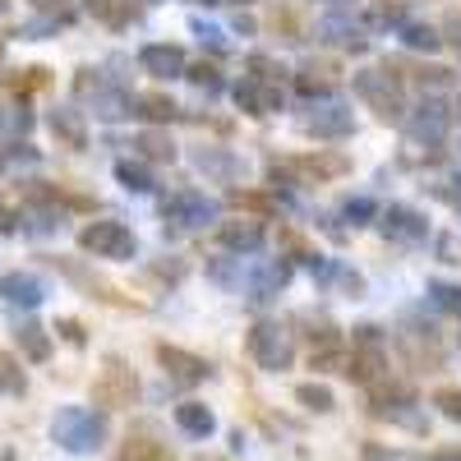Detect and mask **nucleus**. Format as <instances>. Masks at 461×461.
I'll return each instance as SVG.
<instances>
[{"label": "nucleus", "instance_id": "f257e3e1", "mask_svg": "<svg viewBox=\"0 0 461 461\" xmlns=\"http://www.w3.org/2000/svg\"><path fill=\"white\" fill-rule=\"evenodd\" d=\"M106 415L102 411H88V406H60L56 411V420H51V438L65 447V452H74V456H88V452H97L102 443H106Z\"/></svg>", "mask_w": 461, "mask_h": 461}, {"label": "nucleus", "instance_id": "f03ea898", "mask_svg": "<svg viewBox=\"0 0 461 461\" xmlns=\"http://www.w3.org/2000/svg\"><path fill=\"white\" fill-rule=\"evenodd\" d=\"M356 97L378 115V121H406V97H402V84H397V74H388V69H360L356 74Z\"/></svg>", "mask_w": 461, "mask_h": 461}, {"label": "nucleus", "instance_id": "7ed1b4c3", "mask_svg": "<svg viewBox=\"0 0 461 461\" xmlns=\"http://www.w3.org/2000/svg\"><path fill=\"white\" fill-rule=\"evenodd\" d=\"M249 356H254V365L258 369H267V374H282V369H291V360H295V341H291V332L282 328V323H273V319H258L254 328H249Z\"/></svg>", "mask_w": 461, "mask_h": 461}, {"label": "nucleus", "instance_id": "20e7f679", "mask_svg": "<svg viewBox=\"0 0 461 461\" xmlns=\"http://www.w3.org/2000/svg\"><path fill=\"white\" fill-rule=\"evenodd\" d=\"M74 93H79V102H88L93 115H102V121H121V115H130V93L121 84H111L102 69H79Z\"/></svg>", "mask_w": 461, "mask_h": 461}, {"label": "nucleus", "instance_id": "39448f33", "mask_svg": "<svg viewBox=\"0 0 461 461\" xmlns=\"http://www.w3.org/2000/svg\"><path fill=\"white\" fill-rule=\"evenodd\" d=\"M79 249L93 254V258H134L139 240L125 221H88L79 230Z\"/></svg>", "mask_w": 461, "mask_h": 461}, {"label": "nucleus", "instance_id": "423d86ee", "mask_svg": "<svg viewBox=\"0 0 461 461\" xmlns=\"http://www.w3.org/2000/svg\"><path fill=\"white\" fill-rule=\"evenodd\" d=\"M383 369H388V351H383L378 328H374V323L356 328V337H351V356L341 360V374H351L356 383H374Z\"/></svg>", "mask_w": 461, "mask_h": 461}, {"label": "nucleus", "instance_id": "0eeeda50", "mask_svg": "<svg viewBox=\"0 0 461 461\" xmlns=\"http://www.w3.org/2000/svg\"><path fill=\"white\" fill-rule=\"evenodd\" d=\"M217 217H221V203L208 199L203 189H176V194L162 199V221H176L185 230H199V226H208Z\"/></svg>", "mask_w": 461, "mask_h": 461}, {"label": "nucleus", "instance_id": "6e6552de", "mask_svg": "<svg viewBox=\"0 0 461 461\" xmlns=\"http://www.w3.org/2000/svg\"><path fill=\"white\" fill-rule=\"evenodd\" d=\"M300 125H304V134H314V139H351L356 134V115H351V106H346V102L323 97V102L304 106Z\"/></svg>", "mask_w": 461, "mask_h": 461}, {"label": "nucleus", "instance_id": "1a4fd4ad", "mask_svg": "<svg viewBox=\"0 0 461 461\" xmlns=\"http://www.w3.org/2000/svg\"><path fill=\"white\" fill-rule=\"evenodd\" d=\"M447 125H452V106L443 97H425L411 115H406V134L411 143H425V148H438L447 139Z\"/></svg>", "mask_w": 461, "mask_h": 461}, {"label": "nucleus", "instance_id": "9d476101", "mask_svg": "<svg viewBox=\"0 0 461 461\" xmlns=\"http://www.w3.org/2000/svg\"><path fill=\"white\" fill-rule=\"evenodd\" d=\"M230 97H236V106L245 115H273L282 111V88L277 79H263V74H245V79L230 88Z\"/></svg>", "mask_w": 461, "mask_h": 461}, {"label": "nucleus", "instance_id": "9b49d317", "mask_svg": "<svg viewBox=\"0 0 461 461\" xmlns=\"http://www.w3.org/2000/svg\"><path fill=\"white\" fill-rule=\"evenodd\" d=\"M314 37H319V42H328V47H337V51H351V56H365L369 51V32L356 19H346V14H323L314 23Z\"/></svg>", "mask_w": 461, "mask_h": 461}, {"label": "nucleus", "instance_id": "f8f14e48", "mask_svg": "<svg viewBox=\"0 0 461 461\" xmlns=\"http://www.w3.org/2000/svg\"><path fill=\"white\" fill-rule=\"evenodd\" d=\"M378 226H383V236L397 240V245H425V240H429L425 212H415V208H406V203H393L388 212L378 217Z\"/></svg>", "mask_w": 461, "mask_h": 461}, {"label": "nucleus", "instance_id": "ddd939ff", "mask_svg": "<svg viewBox=\"0 0 461 461\" xmlns=\"http://www.w3.org/2000/svg\"><path fill=\"white\" fill-rule=\"evenodd\" d=\"M134 393H139V378L125 369V360L111 356V360L102 365V378H97V402H102V406H130Z\"/></svg>", "mask_w": 461, "mask_h": 461}, {"label": "nucleus", "instance_id": "4468645a", "mask_svg": "<svg viewBox=\"0 0 461 461\" xmlns=\"http://www.w3.org/2000/svg\"><path fill=\"white\" fill-rule=\"evenodd\" d=\"M158 365L167 369V378H176V383H203L208 374H212V365L203 360V356H194V351H180V346H158Z\"/></svg>", "mask_w": 461, "mask_h": 461}, {"label": "nucleus", "instance_id": "2eb2a0df", "mask_svg": "<svg viewBox=\"0 0 461 461\" xmlns=\"http://www.w3.org/2000/svg\"><path fill=\"white\" fill-rule=\"evenodd\" d=\"M139 65H143V74H152V79H185V69H189L185 51L171 47V42L143 47V51H139Z\"/></svg>", "mask_w": 461, "mask_h": 461}, {"label": "nucleus", "instance_id": "dca6fc26", "mask_svg": "<svg viewBox=\"0 0 461 461\" xmlns=\"http://www.w3.org/2000/svg\"><path fill=\"white\" fill-rule=\"evenodd\" d=\"M0 295H5V304H14V310H37V304L47 300V286L32 273H5L0 277Z\"/></svg>", "mask_w": 461, "mask_h": 461}, {"label": "nucleus", "instance_id": "f3484780", "mask_svg": "<svg viewBox=\"0 0 461 461\" xmlns=\"http://www.w3.org/2000/svg\"><path fill=\"white\" fill-rule=\"evenodd\" d=\"M221 245L230 249V254H254V249H263V221H254V217H240V221H221Z\"/></svg>", "mask_w": 461, "mask_h": 461}, {"label": "nucleus", "instance_id": "a211bd4d", "mask_svg": "<svg viewBox=\"0 0 461 461\" xmlns=\"http://www.w3.org/2000/svg\"><path fill=\"white\" fill-rule=\"evenodd\" d=\"M88 14L97 19V23H106V28H130V23H139L143 19V5L139 0H88Z\"/></svg>", "mask_w": 461, "mask_h": 461}, {"label": "nucleus", "instance_id": "6ab92c4d", "mask_svg": "<svg viewBox=\"0 0 461 461\" xmlns=\"http://www.w3.org/2000/svg\"><path fill=\"white\" fill-rule=\"evenodd\" d=\"M51 134L65 143V148H88V125H84V111H74V106H56L51 111Z\"/></svg>", "mask_w": 461, "mask_h": 461}, {"label": "nucleus", "instance_id": "aec40b11", "mask_svg": "<svg viewBox=\"0 0 461 461\" xmlns=\"http://www.w3.org/2000/svg\"><path fill=\"white\" fill-rule=\"evenodd\" d=\"M286 282H291V263L286 258H267L258 273L249 277V300H273Z\"/></svg>", "mask_w": 461, "mask_h": 461}, {"label": "nucleus", "instance_id": "412c9836", "mask_svg": "<svg viewBox=\"0 0 461 461\" xmlns=\"http://www.w3.org/2000/svg\"><path fill=\"white\" fill-rule=\"evenodd\" d=\"M176 425L189 434V438H208L217 429V415L203 406V402H180L176 406Z\"/></svg>", "mask_w": 461, "mask_h": 461}, {"label": "nucleus", "instance_id": "4be33fe9", "mask_svg": "<svg viewBox=\"0 0 461 461\" xmlns=\"http://www.w3.org/2000/svg\"><path fill=\"white\" fill-rule=\"evenodd\" d=\"M130 115H139V121H152V125H167V121H176V102L171 97H162V93H143V97H130Z\"/></svg>", "mask_w": 461, "mask_h": 461}, {"label": "nucleus", "instance_id": "5701e85b", "mask_svg": "<svg viewBox=\"0 0 461 461\" xmlns=\"http://www.w3.org/2000/svg\"><path fill=\"white\" fill-rule=\"evenodd\" d=\"M194 167L203 176H212V180H236L240 176V162L230 158V152H221V148H199L194 152Z\"/></svg>", "mask_w": 461, "mask_h": 461}, {"label": "nucleus", "instance_id": "b1692460", "mask_svg": "<svg viewBox=\"0 0 461 461\" xmlns=\"http://www.w3.org/2000/svg\"><path fill=\"white\" fill-rule=\"evenodd\" d=\"M115 461H176V452L167 447V443H158V438H125L121 443V456Z\"/></svg>", "mask_w": 461, "mask_h": 461}, {"label": "nucleus", "instance_id": "393cba45", "mask_svg": "<svg viewBox=\"0 0 461 461\" xmlns=\"http://www.w3.org/2000/svg\"><path fill=\"white\" fill-rule=\"evenodd\" d=\"M14 337H19V351H23L32 365L51 360V337H47V328H37V323H19V328H14Z\"/></svg>", "mask_w": 461, "mask_h": 461}, {"label": "nucleus", "instance_id": "a878e982", "mask_svg": "<svg viewBox=\"0 0 461 461\" xmlns=\"http://www.w3.org/2000/svg\"><path fill=\"white\" fill-rule=\"evenodd\" d=\"M134 148H143V158H152V162H171V158H176V143H171V134H162V130H143V134L134 139Z\"/></svg>", "mask_w": 461, "mask_h": 461}, {"label": "nucleus", "instance_id": "bb28decb", "mask_svg": "<svg viewBox=\"0 0 461 461\" xmlns=\"http://www.w3.org/2000/svg\"><path fill=\"white\" fill-rule=\"evenodd\" d=\"M23 388H28V378H23L19 360L10 351H0V397H23Z\"/></svg>", "mask_w": 461, "mask_h": 461}, {"label": "nucleus", "instance_id": "cd10ccee", "mask_svg": "<svg viewBox=\"0 0 461 461\" xmlns=\"http://www.w3.org/2000/svg\"><path fill=\"white\" fill-rule=\"evenodd\" d=\"M402 42H406L411 51H425V56H429V51L443 47V37H438L429 23H402Z\"/></svg>", "mask_w": 461, "mask_h": 461}, {"label": "nucleus", "instance_id": "c85d7f7f", "mask_svg": "<svg viewBox=\"0 0 461 461\" xmlns=\"http://www.w3.org/2000/svg\"><path fill=\"white\" fill-rule=\"evenodd\" d=\"M295 402L310 406V411H319V415H328V411L337 406L332 388H323V383H300V388H295Z\"/></svg>", "mask_w": 461, "mask_h": 461}, {"label": "nucleus", "instance_id": "c756f323", "mask_svg": "<svg viewBox=\"0 0 461 461\" xmlns=\"http://www.w3.org/2000/svg\"><path fill=\"white\" fill-rule=\"evenodd\" d=\"M115 180H121L130 194H148L152 189V176H148L143 162H115Z\"/></svg>", "mask_w": 461, "mask_h": 461}, {"label": "nucleus", "instance_id": "7c9ffc66", "mask_svg": "<svg viewBox=\"0 0 461 461\" xmlns=\"http://www.w3.org/2000/svg\"><path fill=\"white\" fill-rule=\"evenodd\" d=\"M429 300L438 304L443 314H456L461 319V286L456 282H429Z\"/></svg>", "mask_w": 461, "mask_h": 461}, {"label": "nucleus", "instance_id": "2f4dec72", "mask_svg": "<svg viewBox=\"0 0 461 461\" xmlns=\"http://www.w3.org/2000/svg\"><path fill=\"white\" fill-rule=\"evenodd\" d=\"M406 23V10L397 5V0H378V5L369 10V28H402Z\"/></svg>", "mask_w": 461, "mask_h": 461}, {"label": "nucleus", "instance_id": "473e14b6", "mask_svg": "<svg viewBox=\"0 0 461 461\" xmlns=\"http://www.w3.org/2000/svg\"><path fill=\"white\" fill-rule=\"evenodd\" d=\"M295 171H300V176H314V180L341 176V171H346V158H310V162H295Z\"/></svg>", "mask_w": 461, "mask_h": 461}, {"label": "nucleus", "instance_id": "72a5a7b5", "mask_svg": "<svg viewBox=\"0 0 461 461\" xmlns=\"http://www.w3.org/2000/svg\"><path fill=\"white\" fill-rule=\"evenodd\" d=\"M28 236H51V230H60V212L42 208V212H28V221H19Z\"/></svg>", "mask_w": 461, "mask_h": 461}, {"label": "nucleus", "instance_id": "f704fd0d", "mask_svg": "<svg viewBox=\"0 0 461 461\" xmlns=\"http://www.w3.org/2000/svg\"><path fill=\"white\" fill-rule=\"evenodd\" d=\"M0 130H5V134H28L32 130V115L23 106H10L5 115H0Z\"/></svg>", "mask_w": 461, "mask_h": 461}, {"label": "nucleus", "instance_id": "c9c22d12", "mask_svg": "<svg viewBox=\"0 0 461 461\" xmlns=\"http://www.w3.org/2000/svg\"><path fill=\"white\" fill-rule=\"evenodd\" d=\"M434 406H438V415L461 420V388H438V393H434Z\"/></svg>", "mask_w": 461, "mask_h": 461}, {"label": "nucleus", "instance_id": "e433bc0d", "mask_svg": "<svg viewBox=\"0 0 461 461\" xmlns=\"http://www.w3.org/2000/svg\"><path fill=\"white\" fill-rule=\"evenodd\" d=\"M185 79H194L203 93H221V79H217V69L212 65H199V69H185Z\"/></svg>", "mask_w": 461, "mask_h": 461}, {"label": "nucleus", "instance_id": "4c0bfd02", "mask_svg": "<svg viewBox=\"0 0 461 461\" xmlns=\"http://www.w3.org/2000/svg\"><path fill=\"white\" fill-rule=\"evenodd\" d=\"M346 217H351V226H365L374 217V203L369 199H351V203H346Z\"/></svg>", "mask_w": 461, "mask_h": 461}, {"label": "nucleus", "instance_id": "58836bf2", "mask_svg": "<svg viewBox=\"0 0 461 461\" xmlns=\"http://www.w3.org/2000/svg\"><path fill=\"white\" fill-rule=\"evenodd\" d=\"M194 32L203 37V42H208L212 51H221V47H226V37H221V28H212V23H203V19H194Z\"/></svg>", "mask_w": 461, "mask_h": 461}, {"label": "nucleus", "instance_id": "ea45409f", "mask_svg": "<svg viewBox=\"0 0 461 461\" xmlns=\"http://www.w3.org/2000/svg\"><path fill=\"white\" fill-rule=\"evenodd\" d=\"M332 282H341V286L351 291V295H360V291H365V277H360V273H351V267H337V273H332Z\"/></svg>", "mask_w": 461, "mask_h": 461}, {"label": "nucleus", "instance_id": "a19ab883", "mask_svg": "<svg viewBox=\"0 0 461 461\" xmlns=\"http://www.w3.org/2000/svg\"><path fill=\"white\" fill-rule=\"evenodd\" d=\"M365 456H369V461H425V456H411V452H383L378 443H369Z\"/></svg>", "mask_w": 461, "mask_h": 461}, {"label": "nucleus", "instance_id": "79ce46f5", "mask_svg": "<svg viewBox=\"0 0 461 461\" xmlns=\"http://www.w3.org/2000/svg\"><path fill=\"white\" fill-rule=\"evenodd\" d=\"M56 332H60V337H65L69 346H84V328L74 323V319H60V323H56Z\"/></svg>", "mask_w": 461, "mask_h": 461}, {"label": "nucleus", "instance_id": "37998d69", "mask_svg": "<svg viewBox=\"0 0 461 461\" xmlns=\"http://www.w3.org/2000/svg\"><path fill=\"white\" fill-rule=\"evenodd\" d=\"M443 37H447V42L456 47V56H461V14H452V19H447V28H443Z\"/></svg>", "mask_w": 461, "mask_h": 461}, {"label": "nucleus", "instance_id": "c03bdc74", "mask_svg": "<svg viewBox=\"0 0 461 461\" xmlns=\"http://www.w3.org/2000/svg\"><path fill=\"white\" fill-rule=\"evenodd\" d=\"M447 185H456V189H438V194H443L447 203H461V176H456V180H447Z\"/></svg>", "mask_w": 461, "mask_h": 461}, {"label": "nucleus", "instance_id": "a18cd8bd", "mask_svg": "<svg viewBox=\"0 0 461 461\" xmlns=\"http://www.w3.org/2000/svg\"><path fill=\"white\" fill-rule=\"evenodd\" d=\"M32 5H37V10H65L69 0H32Z\"/></svg>", "mask_w": 461, "mask_h": 461}, {"label": "nucleus", "instance_id": "49530a36", "mask_svg": "<svg viewBox=\"0 0 461 461\" xmlns=\"http://www.w3.org/2000/svg\"><path fill=\"white\" fill-rule=\"evenodd\" d=\"M236 32H254V19L249 14H236Z\"/></svg>", "mask_w": 461, "mask_h": 461}, {"label": "nucleus", "instance_id": "de8ad7c7", "mask_svg": "<svg viewBox=\"0 0 461 461\" xmlns=\"http://www.w3.org/2000/svg\"><path fill=\"white\" fill-rule=\"evenodd\" d=\"M434 461H461V452H438Z\"/></svg>", "mask_w": 461, "mask_h": 461}, {"label": "nucleus", "instance_id": "09e8293b", "mask_svg": "<svg viewBox=\"0 0 461 461\" xmlns=\"http://www.w3.org/2000/svg\"><path fill=\"white\" fill-rule=\"evenodd\" d=\"M0 461H19V456H14V452H5V456H0Z\"/></svg>", "mask_w": 461, "mask_h": 461}, {"label": "nucleus", "instance_id": "8fccbe9b", "mask_svg": "<svg viewBox=\"0 0 461 461\" xmlns=\"http://www.w3.org/2000/svg\"><path fill=\"white\" fill-rule=\"evenodd\" d=\"M5 10H10V5H5V0H0V14H5Z\"/></svg>", "mask_w": 461, "mask_h": 461}, {"label": "nucleus", "instance_id": "3c124183", "mask_svg": "<svg viewBox=\"0 0 461 461\" xmlns=\"http://www.w3.org/2000/svg\"><path fill=\"white\" fill-rule=\"evenodd\" d=\"M0 167H5V152H0Z\"/></svg>", "mask_w": 461, "mask_h": 461}, {"label": "nucleus", "instance_id": "603ef678", "mask_svg": "<svg viewBox=\"0 0 461 461\" xmlns=\"http://www.w3.org/2000/svg\"><path fill=\"white\" fill-rule=\"evenodd\" d=\"M332 5H346V0H332Z\"/></svg>", "mask_w": 461, "mask_h": 461}, {"label": "nucleus", "instance_id": "864d4df0", "mask_svg": "<svg viewBox=\"0 0 461 461\" xmlns=\"http://www.w3.org/2000/svg\"><path fill=\"white\" fill-rule=\"evenodd\" d=\"M203 5H217V0H203Z\"/></svg>", "mask_w": 461, "mask_h": 461}, {"label": "nucleus", "instance_id": "5fc2aeb1", "mask_svg": "<svg viewBox=\"0 0 461 461\" xmlns=\"http://www.w3.org/2000/svg\"><path fill=\"white\" fill-rule=\"evenodd\" d=\"M236 5H249V0H236Z\"/></svg>", "mask_w": 461, "mask_h": 461}]
</instances>
